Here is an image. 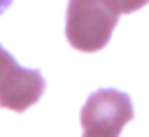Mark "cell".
I'll return each mask as SVG.
<instances>
[{"label":"cell","instance_id":"1","mask_svg":"<svg viewBox=\"0 0 149 137\" xmlns=\"http://www.w3.org/2000/svg\"><path fill=\"white\" fill-rule=\"evenodd\" d=\"M119 21V14L105 0H70L65 16L68 42L84 53L100 51Z\"/></svg>","mask_w":149,"mask_h":137},{"label":"cell","instance_id":"2","mask_svg":"<svg viewBox=\"0 0 149 137\" xmlns=\"http://www.w3.org/2000/svg\"><path fill=\"white\" fill-rule=\"evenodd\" d=\"M133 118L130 95L116 88H100L81 107L84 137H119L123 125Z\"/></svg>","mask_w":149,"mask_h":137},{"label":"cell","instance_id":"3","mask_svg":"<svg viewBox=\"0 0 149 137\" xmlns=\"http://www.w3.org/2000/svg\"><path fill=\"white\" fill-rule=\"evenodd\" d=\"M44 93V77L37 70L21 67L0 44V107L26 111Z\"/></svg>","mask_w":149,"mask_h":137},{"label":"cell","instance_id":"4","mask_svg":"<svg viewBox=\"0 0 149 137\" xmlns=\"http://www.w3.org/2000/svg\"><path fill=\"white\" fill-rule=\"evenodd\" d=\"M116 14H130V12H135V9H140V7H144L149 0H105Z\"/></svg>","mask_w":149,"mask_h":137},{"label":"cell","instance_id":"5","mask_svg":"<svg viewBox=\"0 0 149 137\" xmlns=\"http://www.w3.org/2000/svg\"><path fill=\"white\" fill-rule=\"evenodd\" d=\"M9 5H12V0H0V14H2V12H5Z\"/></svg>","mask_w":149,"mask_h":137}]
</instances>
